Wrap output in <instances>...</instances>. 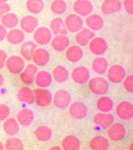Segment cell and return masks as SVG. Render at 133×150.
I'll use <instances>...</instances> for the list:
<instances>
[{"label":"cell","instance_id":"cell-1","mask_svg":"<svg viewBox=\"0 0 133 150\" xmlns=\"http://www.w3.org/2000/svg\"><path fill=\"white\" fill-rule=\"evenodd\" d=\"M88 87L91 92L96 95H103L108 92L109 84L107 80L101 77L91 79L89 81Z\"/></svg>","mask_w":133,"mask_h":150},{"label":"cell","instance_id":"cell-2","mask_svg":"<svg viewBox=\"0 0 133 150\" xmlns=\"http://www.w3.org/2000/svg\"><path fill=\"white\" fill-rule=\"evenodd\" d=\"M6 66L9 72L13 74H19L22 72L25 67V63L21 57L14 55L7 59Z\"/></svg>","mask_w":133,"mask_h":150},{"label":"cell","instance_id":"cell-3","mask_svg":"<svg viewBox=\"0 0 133 150\" xmlns=\"http://www.w3.org/2000/svg\"><path fill=\"white\" fill-rule=\"evenodd\" d=\"M107 78L113 83H119L123 81L126 76V71L121 65H113L107 70Z\"/></svg>","mask_w":133,"mask_h":150},{"label":"cell","instance_id":"cell-4","mask_svg":"<svg viewBox=\"0 0 133 150\" xmlns=\"http://www.w3.org/2000/svg\"><path fill=\"white\" fill-rule=\"evenodd\" d=\"M34 101L38 106L46 108L49 106L52 101V95L50 91L46 88H37L34 91Z\"/></svg>","mask_w":133,"mask_h":150},{"label":"cell","instance_id":"cell-5","mask_svg":"<svg viewBox=\"0 0 133 150\" xmlns=\"http://www.w3.org/2000/svg\"><path fill=\"white\" fill-rule=\"evenodd\" d=\"M71 101L70 93L65 90H59L53 96V103L60 109H65L69 105Z\"/></svg>","mask_w":133,"mask_h":150},{"label":"cell","instance_id":"cell-6","mask_svg":"<svg viewBox=\"0 0 133 150\" xmlns=\"http://www.w3.org/2000/svg\"><path fill=\"white\" fill-rule=\"evenodd\" d=\"M34 40L39 45H46L52 40V34L50 29L45 27H40L36 29L34 34Z\"/></svg>","mask_w":133,"mask_h":150},{"label":"cell","instance_id":"cell-7","mask_svg":"<svg viewBox=\"0 0 133 150\" xmlns=\"http://www.w3.org/2000/svg\"><path fill=\"white\" fill-rule=\"evenodd\" d=\"M71 77L75 83L82 85L89 80L90 77V73L85 67H77L72 70Z\"/></svg>","mask_w":133,"mask_h":150},{"label":"cell","instance_id":"cell-8","mask_svg":"<svg viewBox=\"0 0 133 150\" xmlns=\"http://www.w3.org/2000/svg\"><path fill=\"white\" fill-rule=\"evenodd\" d=\"M64 23L67 31L72 33L78 32L83 26V21L81 18L76 14L67 16Z\"/></svg>","mask_w":133,"mask_h":150},{"label":"cell","instance_id":"cell-9","mask_svg":"<svg viewBox=\"0 0 133 150\" xmlns=\"http://www.w3.org/2000/svg\"><path fill=\"white\" fill-rule=\"evenodd\" d=\"M126 129L120 123L113 124L108 128L107 135L109 138L112 141H120L126 136Z\"/></svg>","mask_w":133,"mask_h":150},{"label":"cell","instance_id":"cell-10","mask_svg":"<svg viewBox=\"0 0 133 150\" xmlns=\"http://www.w3.org/2000/svg\"><path fill=\"white\" fill-rule=\"evenodd\" d=\"M69 113L72 118L77 120L83 119L88 114L87 106L83 103L76 102L71 104L68 109Z\"/></svg>","mask_w":133,"mask_h":150},{"label":"cell","instance_id":"cell-11","mask_svg":"<svg viewBox=\"0 0 133 150\" xmlns=\"http://www.w3.org/2000/svg\"><path fill=\"white\" fill-rule=\"evenodd\" d=\"M116 114L123 120L131 119L133 116V106L131 103L125 101L118 104L116 108Z\"/></svg>","mask_w":133,"mask_h":150},{"label":"cell","instance_id":"cell-12","mask_svg":"<svg viewBox=\"0 0 133 150\" xmlns=\"http://www.w3.org/2000/svg\"><path fill=\"white\" fill-rule=\"evenodd\" d=\"M89 49L94 55L98 56L103 55L107 51V44L105 40L102 38H94L90 42Z\"/></svg>","mask_w":133,"mask_h":150},{"label":"cell","instance_id":"cell-13","mask_svg":"<svg viewBox=\"0 0 133 150\" xmlns=\"http://www.w3.org/2000/svg\"><path fill=\"white\" fill-rule=\"evenodd\" d=\"M73 9L77 15L86 17L92 13L93 7L91 2L88 0H77L74 3Z\"/></svg>","mask_w":133,"mask_h":150},{"label":"cell","instance_id":"cell-14","mask_svg":"<svg viewBox=\"0 0 133 150\" xmlns=\"http://www.w3.org/2000/svg\"><path fill=\"white\" fill-rule=\"evenodd\" d=\"M93 121L103 129H107L114 123V117L109 112H100L95 115Z\"/></svg>","mask_w":133,"mask_h":150},{"label":"cell","instance_id":"cell-15","mask_svg":"<svg viewBox=\"0 0 133 150\" xmlns=\"http://www.w3.org/2000/svg\"><path fill=\"white\" fill-rule=\"evenodd\" d=\"M38 21L36 18L33 16L27 15L21 19L20 27L24 32L31 34L34 32L38 27Z\"/></svg>","mask_w":133,"mask_h":150},{"label":"cell","instance_id":"cell-16","mask_svg":"<svg viewBox=\"0 0 133 150\" xmlns=\"http://www.w3.org/2000/svg\"><path fill=\"white\" fill-rule=\"evenodd\" d=\"M38 68L34 64H29L21 73V80L24 84L30 85L33 83L36 74L38 73Z\"/></svg>","mask_w":133,"mask_h":150},{"label":"cell","instance_id":"cell-17","mask_svg":"<svg viewBox=\"0 0 133 150\" xmlns=\"http://www.w3.org/2000/svg\"><path fill=\"white\" fill-rule=\"evenodd\" d=\"M95 34L93 31L87 28H84L80 30L75 36V41L81 46H85L94 37Z\"/></svg>","mask_w":133,"mask_h":150},{"label":"cell","instance_id":"cell-18","mask_svg":"<svg viewBox=\"0 0 133 150\" xmlns=\"http://www.w3.org/2000/svg\"><path fill=\"white\" fill-rule=\"evenodd\" d=\"M50 54L44 48L36 49L32 58L34 63L39 67L44 66L47 65L50 61Z\"/></svg>","mask_w":133,"mask_h":150},{"label":"cell","instance_id":"cell-19","mask_svg":"<svg viewBox=\"0 0 133 150\" xmlns=\"http://www.w3.org/2000/svg\"><path fill=\"white\" fill-rule=\"evenodd\" d=\"M52 77L49 72L46 71H41L38 72L34 78L36 85L41 88H46L51 85Z\"/></svg>","mask_w":133,"mask_h":150},{"label":"cell","instance_id":"cell-20","mask_svg":"<svg viewBox=\"0 0 133 150\" xmlns=\"http://www.w3.org/2000/svg\"><path fill=\"white\" fill-rule=\"evenodd\" d=\"M65 56L68 61L76 63L81 60L83 56V52L80 47L74 45L67 48Z\"/></svg>","mask_w":133,"mask_h":150},{"label":"cell","instance_id":"cell-21","mask_svg":"<svg viewBox=\"0 0 133 150\" xmlns=\"http://www.w3.org/2000/svg\"><path fill=\"white\" fill-rule=\"evenodd\" d=\"M70 41L68 38L65 35H56L51 40V45L55 51L58 52L65 51L69 45Z\"/></svg>","mask_w":133,"mask_h":150},{"label":"cell","instance_id":"cell-22","mask_svg":"<svg viewBox=\"0 0 133 150\" xmlns=\"http://www.w3.org/2000/svg\"><path fill=\"white\" fill-rule=\"evenodd\" d=\"M121 8L120 0H105L101 6V10L104 14L109 15L119 11Z\"/></svg>","mask_w":133,"mask_h":150},{"label":"cell","instance_id":"cell-23","mask_svg":"<svg viewBox=\"0 0 133 150\" xmlns=\"http://www.w3.org/2000/svg\"><path fill=\"white\" fill-rule=\"evenodd\" d=\"M6 38L9 43L15 45L22 43L25 39V35L21 29L13 28L7 33Z\"/></svg>","mask_w":133,"mask_h":150},{"label":"cell","instance_id":"cell-24","mask_svg":"<svg viewBox=\"0 0 133 150\" xmlns=\"http://www.w3.org/2000/svg\"><path fill=\"white\" fill-rule=\"evenodd\" d=\"M34 115L33 111L29 109H24L20 111L17 114L18 123L22 126H28L33 123Z\"/></svg>","mask_w":133,"mask_h":150},{"label":"cell","instance_id":"cell-25","mask_svg":"<svg viewBox=\"0 0 133 150\" xmlns=\"http://www.w3.org/2000/svg\"><path fill=\"white\" fill-rule=\"evenodd\" d=\"M85 22L89 29L93 31H99L102 28L104 25L102 18L97 14L88 16Z\"/></svg>","mask_w":133,"mask_h":150},{"label":"cell","instance_id":"cell-26","mask_svg":"<svg viewBox=\"0 0 133 150\" xmlns=\"http://www.w3.org/2000/svg\"><path fill=\"white\" fill-rule=\"evenodd\" d=\"M17 98L20 102L31 105L34 102V92L29 87H23L18 91Z\"/></svg>","mask_w":133,"mask_h":150},{"label":"cell","instance_id":"cell-27","mask_svg":"<svg viewBox=\"0 0 133 150\" xmlns=\"http://www.w3.org/2000/svg\"><path fill=\"white\" fill-rule=\"evenodd\" d=\"M36 49V43L33 41H27L21 46L20 53L22 56L27 61L32 59L34 52Z\"/></svg>","mask_w":133,"mask_h":150},{"label":"cell","instance_id":"cell-28","mask_svg":"<svg viewBox=\"0 0 133 150\" xmlns=\"http://www.w3.org/2000/svg\"><path fill=\"white\" fill-rule=\"evenodd\" d=\"M51 76L55 82L62 84L68 80L69 74L66 68L59 65L55 67L52 70Z\"/></svg>","mask_w":133,"mask_h":150},{"label":"cell","instance_id":"cell-29","mask_svg":"<svg viewBox=\"0 0 133 150\" xmlns=\"http://www.w3.org/2000/svg\"><path fill=\"white\" fill-rule=\"evenodd\" d=\"M51 31L56 35H65L67 33L64 21L60 18H56L50 23Z\"/></svg>","mask_w":133,"mask_h":150},{"label":"cell","instance_id":"cell-30","mask_svg":"<svg viewBox=\"0 0 133 150\" xmlns=\"http://www.w3.org/2000/svg\"><path fill=\"white\" fill-rule=\"evenodd\" d=\"M92 69L95 73L102 75L105 73L108 68V63L105 58L97 57L92 62Z\"/></svg>","mask_w":133,"mask_h":150},{"label":"cell","instance_id":"cell-31","mask_svg":"<svg viewBox=\"0 0 133 150\" xmlns=\"http://www.w3.org/2000/svg\"><path fill=\"white\" fill-rule=\"evenodd\" d=\"M89 148L94 150H107L109 143L106 138L102 136L94 137L89 142Z\"/></svg>","mask_w":133,"mask_h":150},{"label":"cell","instance_id":"cell-32","mask_svg":"<svg viewBox=\"0 0 133 150\" xmlns=\"http://www.w3.org/2000/svg\"><path fill=\"white\" fill-rule=\"evenodd\" d=\"M80 142L77 137L69 135L63 139L62 143V147L65 150H77L80 148Z\"/></svg>","mask_w":133,"mask_h":150},{"label":"cell","instance_id":"cell-33","mask_svg":"<svg viewBox=\"0 0 133 150\" xmlns=\"http://www.w3.org/2000/svg\"><path fill=\"white\" fill-rule=\"evenodd\" d=\"M3 128L7 135L13 136L19 133V123L15 118H8L4 123Z\"/></svg>","mask_w":133,"mask_h":150},{"label":"cell","instance_id":"cell-34","mask_svg":"<svg viewBox=\"0 0 133 150\" xmlns=\"http://www.w3.org/2000/svg\"><path fill=\"white\" fill-rule=\"evenodd\" d=\"M96 107L99 111L102 112H109L114 107V102L110 98L102 96L98 99Z\"/></svg>","mask_w":133,"mask_h":150},{"label":"cell","instance_id":"cell-35","mask_svg":"<svg viewBox=\"0 0 133 150\" xmlns=\"http://www.w3.org/2000/svg\"><path fill=\"white\" fill-rule=\"evenodd\" d=\"M1 20L2 25L7 29L15 28L19 23L17 15L13 13H7L2 16Z\"/></svg>","mask_w":133,"mask_h":150},{"label":"cell","instance_id":"cell-36","mask_svg":"<svg viewBox=\"0 0 133 150\" xmlns=\"http://www.w3.org/2000/svg\"><path fill=\"white\" fill-rule=\"evenodd\" d=\"M36 138L41 142H47L50 140L52 132L50 128L46 126H41L36 128L34 131Z\"/></svg>","mask_w":133,"mask_h":150},{"label":"cell","instance_id":"cell-37","mask_svg":"<svg viewBox=\"0 0 133 150\" xmlns=\"http://www.w3.org/2000/svg\"><path fill=\"white\" fill-rule=\"evenodd\" d=\"M27 11L33 14H38L43 10L44 3L43 0H27L26 3Z\"/></svg>","mask_w":133,"mask_h":150},{"label":"cell","instance_id":"cell-38","mask_svg":"<svg viewBox=\"0 0 133 150\" xmlns=\"http://www.w3.org/2000/svg\"><path fill=\"white\" fill-rule=\"evenodd\" d=\"M67 7L66 3L64 0H55L51 3L50 9L53 14L60 15L64 13Z\"/></svg>","mask_w":133,"mask_h":150},{"label":"cell","instance_id":"cell-39","mask_svg":"<svg viewBox=\"0 0 133 150\" xmlns=\"http://www.w3.org/2000/svg\"><path fill=\"white\" fill-rule=\"evenodd\" d=\"M5 148L7 150H21L24 148V144L19 139L10 138L6 142Z\"/></svg>","mask_w":133,"mask_h":150},{"label":"cell","instance_id":"cell-40","mask_svg":"<svg viewBox=\"0 0 133 150\" xmlns=\"http://www.w3.org/2000/svg\"><path fill=\"white\" fill-rule=\"evenodd\" d=\"M123 86L125 89L128 92L132 93L133 92V76L130 75L124 79Z\"/></svg>","mask_w":133,"mask_h":150},{"label":"cell","instance_id":"cell-41","mask_svg":"<svg viewBox=\"0 0 133 150\" xmlns=\"http://www.w3.org/2000/svg\"><path fill=\"white\" fill-rule=\"evenodd\" d=\"M10 114V110L8 106L4 104H0V122L7 119Z\"/></svg>","mask_w":133,"mask_h":150},{"label":"cell","instance_id":"cell-42","mask_svg":"<svg viewBox=\"0 0 133 150\" xmlns=\"http://www.w3.org/2000/svg\"><path fill=\"white\" fill-rule=\"evenodd\" d=\"M123 5L126 12L130 15H132L133 13V0H124Z\"/></svg>","mask_w":133,"mask_h":150},{"label":"cell","instance_id":"cell-43","mask_svg":"<svg viewBox=\"0 0 133 150\" xmlns=\"http://www.w3.org/2000/svg\"><path fill=\"white\" fill-rule=\"evenodd\" d=\"M10 7L8 4L6 3L0 4V19L3 16L10 11Z\"/></svg>","mask_w":133,"mask_h":150},{"label":"cell","instance_id":"cell-44","mask_svg":"<svg viewBox=\"0 0 133 150\" xmlns=\"http://www.w3.org/2000/svg\"><path fill=\"white\" fill-rule=\"evenodd\" d=\"M7 59V55L5 52L0 50V69L3 68Z\"/></svg>","mask_w":133,"mask_h":150},{"label":"cell","instance_id":"cell-45","mask_svg":"<svg viewBox=\"0 0 133 150\" xmlns=\"http://www.w3.org/2000/svg\"><path fill=\"white\" fill-rule=\"evenodd\" d=\"M7 28L5 27L2 24H0V41L4 40L7 36Z\"/></svg>","mask_w":133,"mask_h":150},{"label":"cell","instance_id":"cell-46","mask_svg":"<svg viewBox=\"0 0 133 150\" xmlns=\"http://www.w3.org/2000/svg\"><path fill=\"white\" fill-rule=\"evenodd\" d=\"M4 82V79L3 76L0 73V88L3 85Z\"/></svg>","mask_w":133,"mask_h":150},{"label":"cell","instance_id":"cell-47","mask_svg":"<svg viewBox=\"0 0 133 150\" xmlns=\"http://www.w3.org/2000/svg\"><path fill=\"white\" fill-rule=\"evenodd\" d=\"M50 150H61L62 149H61L60 147H59V146H53V147H51V148H50Z\"/></svg>","mask_w":133,"mask_h":150},{"label":"cell","instance_id":"cell-48","mask_svg":"<svg viewBox=\"0 0 133 150\" xmlns=\"http://www.w3.org/2000/svg\"><path fill=\"white\" fill-rule=\"evenodd\" d=\"M4 146L2 144V143L0 142V150H3Z\"/></svg>","mask_w":133,"mask_h":150},{"label":"cell","instance_id":"cell-49","mask_svg":"<svg viewBox=\"0 0 133 150\" xmlns=\"http://www.w3.org/2000/svg\"><path fill=\"white\" fill-rule=\"evenodd\" d=\"M7 0H0V4L4 3L6 2Z\"/></svg>","mask_w":133,"mask_h":150}]
</instances>
